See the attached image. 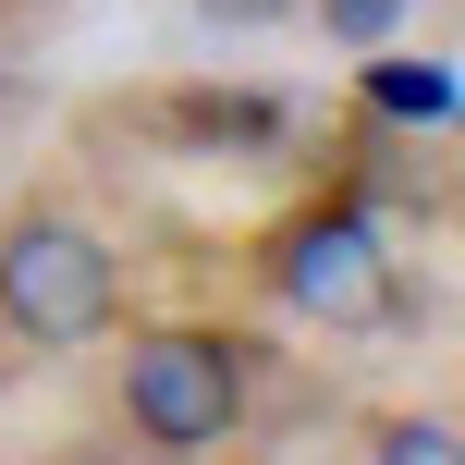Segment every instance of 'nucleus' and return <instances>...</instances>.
Returning a JSON list of instances; mask_svg holds the SVG:
<instances>
[{
	"label": "nucleus",
	"mask_w": 465,
	"mask_h": 465,
	"mask_svg": "<svg viewBox=\"0 0 465 465\" xmlns=\"http://www.w3.org/2000/svg\"><path fill=\"white\" fill-rule=\"evenodd\" d=\"M111 319H123V257H111V232H86V221H62V209L0 221V343L74 355V343H98Z\"/></svg>",
	"instance_id": "obj_1"
},
{
	"label": "nucleus",
	"mask_w": 465,
	"mask_h": 465,
	"mask_svg": "<svg viewBox=\"0 0 465 465\" xmlns=\"http://www.w3.org/2000/svg\"><path fill=\"white\" fill-rule=\"evenodd\" d=\"M123 429L147 453H221L245 429V343L232 331H135L123 343Z\"/></svg>",
	"instance_id": "obj_2"
},
{
	"label": "nucleus",
	"mask_w": 465,
	"mask_h": 465,
	"mask_svg": "<svg viewBox=\"0 0 465 465\" xmlns=\"http://www.w3.org/2000/svg\"><path fill=\"white\" fill-rule=\"evenodd\" d=\"M270 294L319 331H392L404 319V282H392V245H380L368 209H306L294 232L270 245Z\"/></svg>",
	"instance_id": "obj_3"
},
{
	"label": "nucleus",
	"mask_w": 465,
	"mask_h": 465,
	"mask_svg": "<svg viewBox=\"0 0 465 465\" xmlns=\"http://www.w3.org/2000/svg\"><path fill=\"white\" fill-rule=\"evenodd\" d=\"M355 86H368V111L380 123H417V135H453V111H465V86H453V62H429V49H404V37H380V49H355Z\"/></svg>",
	"instance_id": "obj_4"
},
{
	"label": "nucleus",
	"mask_w": 465,
	"mask_h": 465,
	"mask_svg": "<svg viewBox=\"0 0 465 465\" xmlns=\"http://www.w3.org/2000/svg\"><path fill=\"white\" fill-rule=\"evenodd\" d=\"M294 13H319L331 49H380V37H404V25H417V0H294Z\"/></svg>",
	"instance_id": "obj_5"
},
{
	"label": "nucleus",
	"mask_w": 465,
	"mask_h": 465,
	"mask_svg": "<svg viewBox=\"0 0 465 465\" xmlns=\"http://www.w3.org/2000/svg\"><path fill=\"white\" fill-rule=\"evenodd\" d=\"M380 465H453V417H380Z\"/></svg>",
	"instance_id": "obj_6"
},
{
	"label": "nucleus",
	"mask_w": 465,
	"mask_h": 465,
	"mask_svg": "<svg viewBox=\"0 0 465 465\" xmlns=\"http://www.w3.org/2000/svg\"><path fill=\"white\" fill-rule=\"evenodd\" d=\"M196 25H221V37H257V25H294V0H184Z\"/></svg>",
	"instance_id": "obj_7"
}]
</instances>
